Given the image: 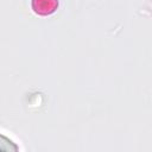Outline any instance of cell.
<instances>
[{
    "mask_svg": "<svg viewBox=\"0 0 152 152\" xmlns=\"http://www.w3.org/2000/svg\"><path fill=\"white\" fill-rule=\"evenodd\" d=\"M32 10L39 15H49L53 13L58 6V0H32Z\"/></svg>",
    "mask_w": 152,
    "mask_h": 152,
    "instance_id": "1",
    "label": "cell"
}]
</instances>
